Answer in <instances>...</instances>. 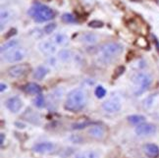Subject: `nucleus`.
Wrapping results in <instances>:
<instances>
[{"label":"nucleus","instance_id":"obj_31","mask_svg":"<svg viewBox=\"0 0 159 158\" xmlns=\"http://www.w3.org/2000/svg\"><path fill=\"white\" fill-rule=\"evenodd\" d=\"M8 33H9L8 34H6V38H10V36H11L12 34H13V35H14V34H16L17 31H16V29H11Z\"/></svg>","mask_w":159,"mask_h":158},{"label":"nucleus","instance_id":"obj_6","mask_svg":"<svg viewBox=\"0 0 159 158\" xmlns=\"http://www.w3.org/2000/svg\"><path fill=\"white\" fill-rule=\"evenodd\" d=\"M30 66L28 64H19V65H15V66H12L8 69L7 73L8 75L11 78H22L24 76H26L29 71H30Z\"/></svg>","mask_w":159,"mask_h":158},{"label":"nucleus","instance_id":"obj_28","mask_svg":"<svg viewBox=\"0 0 159 158\" xmlns=\"http://www.w3.org/2000/svg\"><path fill=\"white\" fill-rule=\"evenodd\" d=\"M124 71H125V67L124 66H120V67H118L117 69L115 70V73H114V75H113V80L114 79H117L120 75H122L124 73Z\"/></svg>","mask_w":159,"mask_h":158},{"label":"nucleus","instance_id":"obj_4","mask_svg":"<svg viewBox=\"0 0 159 158\" xmlns=\"http://www.w3.org/2000/svg\"><path fill=\"white\" fill-rule=\"evenodd\" d=\"M133 82L134 84V94L139 95L148 89L151 84V77L145 73H137L133 77Z\"/></svg>","mask_w":159,"mask_h":158},{"label":"nucleus","instance_id":"obj_15","mask_svg":"<svg viewBox=\"0 0 159 158\" xmlns=\"http://www.w3.org/2000/svg\"><path fill=\"white\" fill-rule=\"evenodd\" d=\"M24 90L30 94H40L41 88L35 83H29L24 87Z\"/></svg>","mask_w":159,"mask_h":158},{"label":"nucleus","instance_id":"obj_16","mask_svg":"<svg viewBox=\"0 0 159 158\" xmlns=\"http://www.w3.org/2000/svg\"><path fill=\"white\" fill-rule=\"evenodd\" d=\"M53 41L56 44H58V45L64 46V45H66L67 43H68V36H67L63 33H58V34H56L54 35Z\"/></svg>","mask_w":159,"mask_h":158},{"label":"nucleus","instance_id":"obj_7","mask_svg":"<svg viewBox=\"0 0 159 158\" xmlns=\"http://www.w3.org/2000/svg\"><path fill=\"white\" fill-rule=\"evenodd\" d=\"M103 110L108 113H115L120 111L121 109V102L117 98H110L102 104Z\"/></svg>","mask_w":159,"mask_h":158},{"label":"nucleus","instance_id":"obj_25","mask_svg":"<svg viewBox=\"0 0 159 158\" xmlns=\"http://www.w3.org/2000/svg\"><path fill=\"white\" fill-rule=\"evenodd\" d=\"M34 104L36 105V107L41 108L42 106L44 105V97L42 94H38L34 99Z\"/></svg>","mask_w":159,"mask_h":158},{"label":"nucleus","instance_id":"obj_30","mask_svg":"<svg viewBox=\"0 0 159 158\" xmlns=\"http://www.w3.org/2000/svg\"><path fill=\"white\" fill-rule=\"evenodd\" d=\"M90 123L89 122H84V123H78V124H75L73 125V129H76V130H80V129H83L85 126L89 125Z\"/></svg>","mask_w":159,"mask_h":158},{"label":"nucleus","instance_id":"obj_32","mask_svg":"<svg viewBox=\"0 0 159 158\" xmlns=\"http://www.w3.org/2000/svg\"><path fill=\"white\" fill-rule=\"evenodd\" d=\"M4 89H6V84H0V92H4Z\"/></svg>","mask_w":159,"mask_h":158},{"label":"nucleus","instance_id":"obj_1","mask_svg":"<svg viewBox=\"0 0 159 158\" xmlns=\"http://www.w3.org/2000/svg\"><path fill=\"white\" fill-rule=\"evenodd\" d=\"M87 103V93L81 88H75L67 95L64 107L70 112H79L85 106Z\"/></svg>","mask_w":159,"mask_h":158},{"label":"nucleus","instance_id":"obj_21","mask_svg":"<svg viewBox=\"0 0 159 158\" xmlns=\"http://www.w3.org/2000/svg\"><path fill=\"white\" fill-rule=\"evenodd\" d=\"M11 13L8 10H1V14H0V20H1V29H3V26L6 23H8L11 20Z\"/></svg>","mask_w":159,"mask_h":158},{"label":"nucleus","instance_id":"obj_8","mask_svg":"<svg viewBox=\"0 0 159 158\" xmlns=\"http://www.w3.org/2000/svg\"><path fill=\"white\" fill-rule=\"evenodd\" d=\"M156 132V127L152 124L148 123H143L136 128V133L138 136H151L155 133Z\"/></svg>","mask_w":159,"mask_h":158},{"label":"nucleus","instance_id":"obj_26","mask_svg":"<svg viewBox=\"0 0 159 158\" xmlns=\"http://www.w3.org/2000/svg\"><path fill=\"white\" fill-rule=\"evenodd\" d=\"M55 29H56V24H54V23H52V24H48V25H46V26L44 27L43 32H44L45 34H51Z\"/></svg>","mask_w":159,"mask_h":158},{"label":"nucleus","instance_id":"obj_27","mask_svg":"<svg viewBox=\"0 0 159 158\" xmlns=\"http://www.w3.org/2000/svg\"><path fill=\"white\" fill-rule=\"evenodd\" d=\"M137 44H138L139 47H142V48H145V47H148V41H146L145 38H143V36H140V38H138Z\"/></svg>","mask_w":159,"mask_h":158},{"label":"nucleus","instance_id":"obj_2","mask_svg":"<svg viewBox=\"0 0 159 158\" xmlns=\"http://www.w3.org/2000/svg\"><path fill=\"white\" fill-rule=\"evenodd\" d=\"M123 49V45L118 42H107L102 44L98 48L99 61L104 64L111 63L116 58H118L119 55H121Z\"/></svg>","mask_w":159,"mask_h":158},{"label":"nucleus","instance_id":"obj_18","mask_svg":"<svg viewBox=\"0 0 159 158\" xmlns=\"http://www.w3.org/2000/svg\"><path fill=\"white\" fill-rule=\"evenodd\" d=\"M82 40L84 43L93 44L97 41V35L93 33H85L82 35Z\"/></svg>","mask_w":159,"mask_h":158},{"label":"nucleus","instance_id":"obj_19","mask_svg":"<svg viewBox=\"0 0 159 158\" xmlns=\"http://www.w3.org/2000/svg\"><path fill=\"white\" fill-rule=\"evenodd\" d=\"M47 74V69L43 66H39L34 72V78L35 80H42Z\"/></svg>","mask_w":159,"mask_h":158},{"label":"nucleus","instance_id":"obj_14","mask_svg":"<svg viewBox=\"0 0 159 158\" xmlns=\"http://www.w3.org/2000/svg\"><path fill=\"white\" fill-rule=\"evenodd\" d=\"M75 158H100V153L94 149H87L78 152Z\"/></svg>","mask_w":159,"mask_h":158},{"label":"nucleus","instance_id":"obj_33","mask_svg":"<svg viewBox=\"0 0 159 158\" xmlns=\"http://www.w3.org/2000/svg\"><path fill=\"white\" fill-rule=\"evenodd\" d=\"M0 136H1V141H0V143H1V145H2V144H3V142H4V138H5V135H4L3 133H1V135H0Z\"/></svg>","mask_w":159,"mask_h":158},{"label":"nucleus","instance_id":"obj_10","mask_svg":"<svg viewBox=\"0 0 159 158\" xmlns=\"http://www.w3.org/2000/svg\"><path fill=\"white\" fill-rule=\"evenodd\" d=\"M54 149V144L49 142H39L34 145L33 150L36 153H40V154H44V153H49Z\"/></svg>","mask_w":159,"mask_h":158},{"label":"nucleus","instance_id":"obj_24","mask_svg":"<svg viewBox=\"0 0 159 158\" xmlns=\"http://www.w3.org/2000/svg\"><path fill=\"white\" fill-rule=\"evenodd\" d=\"M94 93H95V95H96L97 98H103V97H104L105 94H106V90H105V88H103V87L98 86V87H97V88H95Z\"/></svg>","mask_w":159,"mask_h":158},{"label":"nucleus","instance_id":"obj_22","mask_svg":"<svg viewBox=\"0 0 159 158\" xmlns=\"http://www.w3.org/2000/svg\"><path fill=\"white\" fill-rule=\"evenodd\" d=\"M62 21L65 23H68V24H74L77 22L76 18L72 14H69V13H65L62 15Z\"/></svg>","mask_w":159,"mask_h":158},{"label":"nucleus","instance_id":"obj_5","mask_svg":"<svg viewBox=\"0 0 159 158\" xmlns=\"http://www.w3.org/2000/svg\"><path fill=\"white\" fill-rule=\"evenodd\" d=\"M27 54L26 49L24 48H18L15 47L13 49H11L9 51H7L5 53L4 55V59L6 62H9V63H16V62H20L21 60H23L25 58Z\"/></svg>","mask_w":159,"mask_h":158},{"label":"nucleus","instance_id":"obj_13","mask_svg":"<svg viewBox=\"0 0 159 158\" xmlns=\"http://www.w3.org/2000/svg\"><path fill=\"white\" fill-rule=\"evenodd\" d=\"M143 152L149 158H157L159 156V147L154 143H146L143 145Z\"/></svg>","mask_w":159,"mask_h":158},{"label":"nucleus","instance_id":"obj_20","mask_svg":"<svg viewBox=\"0 0 159 158\" xmlns=\"http://www.w3.org/2000/svg\"><path fill=\"white\" fill-rule=\"evenodd\" d=\"M18 44H19V41H18L17 39H12V40H9L7 41L6 43H4L2 46H1V52L3 53L4 51H9L11 49H13V48L17 47Z\"/></svg>","mask_w":159,"mask_h":158},{"label":"nucleus","instance_id":"obj_29","mask_svg":"<svg viewBox=\"0 0 159 158\" xmlns=\"http://www.w3.org/2000/svg\"><path fill=\"white\" fill-rule=\"evenodd\" d=\"M89 26L90 28H94V29L102 28V27H103V23L100 22V21H91V22H89Z\"/></svg>","mask_w":159,"mask_h":158},{"label":"nucleus","instance_id":"obj_9","mask_svg":"<svg viewBox=\"0 0 159 158\" xmlns=\"http://www.w3.org/2000/svg\"><path fill=\"white\" fill-rule=\"evenodd\" d=\"M5 105L11 112L17 113V112H19L21 110V108L23 106V102H22L20 97L13 96V97H10V98L7 99V101H6V103H5Z\"/></svg>","mask_w":159,"mask_h":158},{"label":"nucleus","instance_id":"obj_17","mask_svg":"<svg viewBox=\"0 0 159 158\" xmlns=\"http://www.w3.org/2000/svg\"><path fill=\"white\" fill-rule=\"evenodd\" d=\"M128 121H129V123H131L132 125L139 126L140 124L144 123L145 117L142 116V115H131V116L128 117Z\"/></svg>","mask_w":159,"mask_h":158},{"label":"nucleus","instance_id":"obj_11","mask_svg":"<svg viewBox=\"0 0 159 158\" xmlns=\"http://www.w3.org/2000/svg\"><path fill=\"white\" fill-rule=\"evenodd\" d=\"M88 133L91 138H93L95 139H102L105 137L106 131L104 129V127L99 125H93L89 128Z\"/></svg>","mask_w":159,"mask_h":158},{"label":"nucleus","instance_id":"obj_23","mask_svg":"<svg viewBox=\"0 0 159 158\" xmlns=\"http://www.w3.org/2000/svg\"><path fill=\"white\" fill-rule=\"evenodd\" d=\"M71 57V52L67 49H63L59 52V58L62 60V61H68Z\"/></svg>","mask_w":159,"mask_h":158},{"label":"nucleus","instance_id":"obj_3","mask_svg":"<svg viewBox=\"0 0 159 158\" xmlns=\"http://www.w3.org/2000/svg\"><path fill=\"white\" fill-rule=\"evenodd\" d=\"M28 14L38 23H43L46 21H49L53 19L55 15L52 9L40 3L34 4L30 7V9L28 11Z\"/></svg>","mask_w":159,"mask_h":158},{"label":"nucleus","instance_id":"obj_12","mask_svg":"<svg viewBox=\"0 0 159 158\" xmlns=\"http://www.w3.org/2000/svg\"><path fill=\"white\" fill-rule=\"evenodd\" d=\"M39 50L45 54V55H52V54L56 51V46H55L54 42L52 40H44L41 41L39 44Z\"/></svg>","mask_w":159,"mask_h":158}]
</instances>
